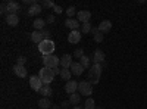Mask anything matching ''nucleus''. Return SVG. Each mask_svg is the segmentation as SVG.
<instances>
[{
	"instance_id": "nucleus-37",
	"label": "nucleus",
	"mask_w": 147,
	"mask_h": 109,
	"mask_svg": "<svg viewBox=\"0 0 147 109\" xmlns=\"http://www.w3.org/2000/svg\"><path fill=\"white\" fill-rule=\"evenodd\" d=\"M43 35H44V39H49V35H50V32H49L47 30H43Z\"/></svg>"
},
{
	"instance_id": "nucleus-7",
	"label": "nucleus",
	"mask_w": 147,
	"mask_h": 109,
	"mask_svg": "<svg viewBox=\"0 0 147 109\" xmlns=\"http://www.w3.org/2000/svg\"><path fill=\"white\" fill-rule=\"evenodd\" d=\"M65 25H66V28H69L71 31H77V30L80 28V21H78V19H74V18H68V19L65 21Z\"/></svg>"
},
{
	"instance_id": "nucleus-8",
	"label": "nucleus",
	"mask_w": 147,
	"mask_h": 109,
	"mask_svg": "<svg viewBox=\"0 0 147 109\" xmlns=\"http://www.w3.org/2000/svg\"><path fill=\"white\" fill-rule=\"evenodd\" d=\"M80 40H81V32H80V30H77V31H71V32H69V35H68V41H69L71 44H77V43H80Z\"/></svg>"
},
{
	"instance_id": "nucleus-12",
	"label": "nucleus",
	"mask_w": 147,
	"mask_h": 109,
	"mask_svg": "<svg viewBox=\"0 0 147 109\" xmlns=\"http://www.w3.org/2000/svg\"><path fill=\"white\" fill-rule=\"evenodd\" d=\"M72 56L71 55H63L62 58H60V66L65 68V69H69L71 65H72Z\"/></svg>"
},
{
	"instance_id": "nucleus-2",
	"label": "nucleus",
	"mask_w": 147,
	"mask_h": 109,
	"mask_svg": "<svg viewBox=\"0 0 147 109\" xmlns=\"http://www.w3.org/2000/svg\"><path fill=\"white\" fill-rule=\"evenodd\" d=\"M55 43L50 40V39H46V40H43L40 44H38V50H40V53L43 55V56H47V55H53V52H55Z\"/></svg>"
},
{
	"instance_id": "nucleus-5",
	"label": "nucleus",
	"mask_w": 147,
	"mask_h": 109,
	"mask_svg": "<svg viewBox=\"0 0 147 109\" xmlns=\"http://www.w3.org/2000/svg\"><path fill=\"white\" fill-rule=\"evenodd\" d=\"M78 90H80V94L90 96V94H93V84L88 81H81V83H78Z\"/></svg>"
},
{
	"instance_id": "nucleus-23",
	"label": "nucleus",
	"mask_w": 147,
	"mask_h": 109,
	"mask_svg": "<svg viewBox=\"0 0 147 109\" xmlns=\"http://www.w3.org/2000/svg\"><path fill=\"white\" fill-rule=\"evenodd\" d=\"M80 100H81V94L80 93H74V94H69V103L71 105H80Z\"/></svg>"
},
{
	"instance_id": "nucleus-6",
	"label": "nucleus",
	"mask_w": 147,
	"mask_h": 109,
	"mask_svg": "<svg viewBox=\"0 0 147 109\" xmlns=\"http://www.w3.org/2000/svg\"><path fill=\"white\" fill-rule=\"evenodd\" d=\"M43 86H44V84H43V81H41V78H40L38 75H32V77L30 78V87H31L34 91H40Z\"/></svg>"
},
{
	"instance_id": "nucleus-10",
	"label": "nucleus",
	"mask_w": 147,
	"mask_h": 109,
	"mask_svg": "<svg viewBox=\"0 0 147 109\" xmlns=\"http://www.w3.org/2000/svg\"><path fill=\"white\" fill-rule=\"evenodd\" d=\"M77 90H78V83L77 81H68L66 83V86H65V91L68 93V94H74V93H77Z\"/></svg>"
},
{
	"instance_id": "nucleus-41",
	"label": "nucleus",
	"mask_w": 147,
	"mask_h": 109,
	"mask_svg": "<svg viewBox=\"0 0 147 109\" xmlns=\"http://www.w3.org/2000/svg\"><path fill=\"white\" fill-rule=\"evenodd\" d=\"M96 109H103V108H96Z\"/></svg>"
},
{
	"instance_id": "nucleus-13",
	"label": "nucleus",
	"mask_w": 147,
	"mask_h": 109,
	"mask_svg": "<svg viewBox=\"0 0 147 109\" xmlns=\"http://www.w3.org/2000/svg\"><path fill=\"white\" fill-rule=\"evenodd\" d=\"M13 72H15V75L19 77V78H25L27 74H28V71L25 66H21V65H15L13 66Z\"/></svg>"
},
{
	"instance_id": "nucleus-40",
	"label": "nucleus",
	"mask_w": 147,
	"mask_h": 109,
	"mask_svg": "<svg viewBox=\"0 0 147 109\" xmlns=\"http://www.w3.org/2000/svg\"><path fill=\"white\" fill-rule=\"evenodd\" d=\"M72 109H84V108H81V106H74Z\"/></svg>"
},
{
	"instance_id": "nucleus-14",
	"label": "nucleus",
	"mask_w": 147,
	"mask_h": 109,
	"mask_svg": "<svg viewBox=\"0 0 147 109\" xmlns=\"http://www.w3.org/2000/svg\"><path fill=\"white\" fill-rule=\"evenodd\" d=\"M69 69H71V72H72L74 75H81L82 72H84V69H85V68H84L80 62H74V64L71 65V68H69Z\"/></svg>"
},
{
	"instance_id": "nucleus-28",
	"label": "nucleus",
	"mask_w": 147,
	"mask_h": 109,
	"mask_svg": "<svg viewBox=\"0 0 147 109\" xmlns=\"http://www.w3.org/2000/svg\"><path fill=\"white\" fill-rule=\"evenodd\" d=\"M41 6H43L44 9H50V7H55L56 5L52 2V0H43V2H41Z\"/></svg>"
},
{
	"instance_id": "nucleus-20",
	"label": "nucleus",
	"mask_w": 147,
	"mask_h": 109,
	"mask_svg": "<svg viewBox=\"0 0 147 109\" xmlns=\"http://www.w3.org/2000/svg\"><path fill=\"white\" fill-rule=\"evenodd\" d=\"M32 25H34L35 31H43L44 30V25H46V21L41 19V18H37V19H34Z\"/></svg>"
},
{
	"instance_id": "nucleus-18",
	"label": "nucleus",
	"mask_w": 147,
	"mask_h": 109,
	"mask_svg": "<svg viewBox=\"0 0 147 109\" xmlns=\"http://www.w3.org/2000/svg\"><path fill=\"white\" fill-rule=\"evenodd\" d=\"M41 10H43V6L41 5H38V3H35V5H32V6H30V9H28V15H34V16H37V15H40L41 14Z\"/></svg>"
},
{
	"instance_id": "nucleus-22",
	"label": "nucleus",
	"mask_w": 147,
	"mask_h": 109,
	"mask_svg": "<svg viewBox=\"0 0 147 109\" xmlns=\"http://www.w3.org/2000/svg\"><path fill=\"white\" fill-rule=\"evenodd\" d=\"M80 64L85 68V69H90L91 68V58H88V56H82L81 59H80Z\"/></svg>"
},
{
	"instance_id": "nucleus-27",
	"label": "nucleus",
	"mask_w": 147,
	"mask_h": 109,
	"mask_svg": "<svg viewBox=\"0 0 147 109\" xmlns=\"http://www.w3.org/2000/svg\"><path fill=\"white\" fill-rule=\"evenodd\" d=\"M91 24L90 22H85V24H82V27H81V32H84V34H87V32H91Z\"/></svg>"
},
{
	"instance_id": "nucleus-32",
	"label": "nucleus",
	"mask_w": 147,
	"mask_h": 109,
	"mask_svg": "<svg viewBox=\"0 0 147 109\" xmlns=\"http://www.w3.org/2000/svg\"><path fill=\"white\" fill-rule=\"evenodd\" d=\"M74 56H75L77 59H81V58L84 56V50H82V49H77L75 52H74Z\"/></svg>"
},
{
	"instance_id": "nucleus-36",
	"label": "nucleus",
	"mask_w": 147,
	"mask_h": 109,
	"mask_svg": "<svg viewBox=\"0 0 147 109\" xmlns=\"http://www.w3.org/2000/svg\"><path fill=\"white\" fill-rule=\"evenodd\" d=\"M100 31H99V27H94V28H91V34L93 35H96V34H99Z\"/></svg>"
},
{
	"instance_id": "nucleus-31",
	"label": "nucleus",
	"mask_w": 147,
	"mask_h": 109,
	"mask_svg": "<svg viewBox=\"0 0 147 109\" xmlns=\"http://www.w3.org/2000/svg\"><path fill=\"white\" fill-rule=\"evenodd\" d=\"M103 37H105V35H103V32L96 34V35H94V41H96V43H102V41H103Z\"/></svg>"
},
{
	"instance_id": "nucleus-30",
	"label": "nucleus",
	"mask_w": 147,
	"mask_h": 109,
	"mask_svg": "<svg viewBox=\"0 0 147 109\" xmlns=\"http://www.w3.org/2000/svg\"><path fill=\"white\" fill-rule=\"evenodd\" d=\"M25 62H27V58H25V56H19V58H18V60H16V65L25 66Z\"/></svg>"
},
{
	"instance_id": "nucleus-15",
	"label": "nucleus",
	"mask_w": 147,
	"mask_h": 109,
	"mask_svg": "<svg viewBox=\"0 0 147 109\" xmlns=\"http://www.w3.org/2000/svg\"><path fill=\"white\" fill-rule=\"evenodd\" d=\"M19 9H21V5L18 2H13V0L7 2V15L9 14H16V12H19Z\"/></svg>"
},
{
	"instance_id": "nucleus-39",
	"label": "nucleus",
	"mask_w": 147,
	"mask_h": 109,
	"mask_svg": "<svg viewBox=\"0 0 147 109\" xmlns=\"http://www.w3.org/2000/svg\"><path fill=\"white\" fill-rule=\"evenodd\" d=\"M62 106H57V105H55V106H52V109H60Z\"/></svg>"
},
{
	"instance_id": "nucleus-38",
	"label": "nucleus",
	"mask_w": 147,
	"mask_h": 109,
	"mask_svg": "<svg viewBox=\"0 0 147 109\" xmlns=\"http://www.w3.org/2000/svg\"><path fill=\"white\" fill-rule=\"evenodd\" d=\"M68 105H71L69 100H68V102H62V108H68Z\"/></svg>"
},
{
	"instance_id": "nucleus-3",
	"label": "nucleus",
	"mask_w": 147,
	"mask_h": 109,
	"mask_svg": "<svg viewBox=\"0 0 147 109\" xmlns=\"http://www.w3.org/2000/svg\"><path fill=\"white\" fill-rule=\"evenodd\" d=\"M102 71H103L102 64H93V66L90 68V72H88V77H90L91 84H97V83L100 81Z\"/></svg>"
},
{
	"instance_id": "nucleus-17",
	"label": "nucleus",
	"mask_w": 147,
	"mask_h": 109,
	"mask_svg": "<svg viewBox=\"0 0 147 109\" xmlns=\"http://www.w3.org/2000/svg\"><path fill=\"white\" fill-rule=\"evenodd\" d=\"M31 40H32V43H37V44H40L43 40H46L44 35H43V31H32Z\"/></svg>"
},
{
	"instance_id": "nucleus-34",
	"label": "nucleus",
	"mask_w": 147,
	"mask_h": 109,
	"mask_svg": "<svg viewBox=\"0 0 147 109\" xmlns=\"http://www.w3.org/2000/svg\"><path fill=\"white\" fill-rule=\"evenodd\" d=\"M53 12H56V14L59 15V14H62V12H63V9L60 7V6H57V5H56V6L53 7Z\"/></svg>"
},
{
	"instance_id": "nucleus-26",
	"label": "nucleus",
	"mask_w": 147,
	"mask_h": 109,
	"mask_svg": "<svg viewBox=\"0 0 147 109\" xmlns=\"http://www.w3.org/2000/svg\"><path fill=\"white\" fill-rule=\"evenodd\" d=\"M94 105H96V103H94V99H93V97H88L87 100H85V106H84V109H96Z\"/></svg>"
},
{
	"instance_id": "nucleus-16",
	"label": "nucleus",
	"mask_w": 147,
	"mask_h": 109,
	"mask_svg": "<svg viewBox=\"0 0 147 109\" xmlns=\"http://www.w3.org/2000/svg\"><path fill=\"white\" fill-rule=\"evenodd\" d=\"M6 22L9 24L10 27H16V25H18V22H19V16H18V14H9V15L6 16Z\"/></svg>"
},
{
	"instance_id": "nucleus-33",
	"label": "nucleus",
	"mask_w": 147,
	"mask_h": 109,
	"mask_svg": "<svg viewBox=\"0 0 147 109\" xmlns=\"http://www.w3.org/2000/svg\"><path fill=\"white\" fill-rule=\"evenodd\" d=\"M0 10H2V14H7V3H2V6H0Z\"/></svg>"
},
{
	"instance_id": "nucleus-29",
	"label": "nucleus",
	"mask_w": 147,
	"mask_h": 109,
	"mask_svg": "<svg viewBox=\"0 0 147 109\" xmlns=\"http://www.w3.org/2000/svg\"><path fill=\"white\" fill-rule=\"evenodd\" d=\"M75 14H78L77 9H75V6H69V7H68V10H66V15H68V18H72Z\"/></svg>"
},
{
	"instance_id": "nucleus-19",
	"label": "nucleus",
	"mask_w": 147,
	"mask_h": 109,
	"mask_svg": "<svg viewBox=\"0 0 147 109\" xmlns=\"http://www.w3.org/2000/svg\"><path fill=\"white\" fill-rule=\"evenodd\" d=\"M103 60H105V53L97 49L94 52V55H93V64H102Z\"/></svg>"
},
{
	"instance_id": "nucleus-11",
	"label": "nucleus",
	"mask_w": 147,
	"mask_h": 109,
	"mask_svg": "<svg viewBox=\"0 0 147 109\" xmlns=\"http://www.w3.org/2000/svg\"><path fill=\"white\" fill-rule=\"evenodd\" d=\"M110 30H112V22H110L109 19H103L100 24H99V31L100 32H109Z\"/></svg>"
},
{
	"instance_id": "nucleus-24",
	"label": "nucleus",
	"mask_w": 147,
	"mask_h": 109,
	"mask_svg": "<svg viewBox=\"0 0 147 109\" xmlns=\"http://www.w3.org/2000/svg\"><path fill=\"white\" fill-rule=\"evenodd\" d=\"M60 77H62V80H65V81H71V77H72L71 69L62 68V69H60Z\"/></svg>"
},
{
	"instance_id": "nucleus-9",
	"label": "nucleus",
	"mask_w": 147,
	"mask_h": 109,
	"mask_svg": "<svg viewBox=\"0 0 147 109\" xmlns=\"http://www.w3.org/2000/svg\"><path fill=\"white\" fill-rule=\"evenodd\" d=\"M77 18L80 22L85 24V22H90V18H91V12L88 10H80L78 14H77Z\"/></svg>"
},
{
	"instance_id": "nucleus-1",
	"label": "nucleus",
	"mask_w": 147,
	"mask_h": 109,
	"mask_svg": "<svg viewBox=\"0 0 147 109\" xmlns=\"http://www.w3.org/2000/svg\"><path fill=\"white\" fill-rule=\"evenodd\" d=\"M55 75H56L55 69L46 68V66H43V68L38 71V77L41 78V81H43V84H44V86H50V83L53 81Z\"/></svg>"
},
{
	"instance_id": "nucleus-35",
	"label": "nucleus",
	"mask_w": 147,
	"mask_h": 109,
	"mask_svg": "<svg viewBox=\"0 0 147 109\" xmlns=\"http://www.w3.org/2000/svg\"><path fill=\"white\" fill-rule=\"evenodd\" d=\"M55 22V16L53 15H49L47 19H46V24H53Z\"/></svg>"
},
{
	"instance_id": "nucleus-21",
	"label": "nucleus",
	"mask_w": 147,
	"mask_h": 109,
	"mask_svg": "<svg viewBox=\"0 0 147 109\" xmlns=\"http://www.w3.org/2000/svg\"><path fill=\"white\" fill-rule=\"evenodd\" d=\"M38 106L41 109H49V108H52V102H50V99H49V97H41L38 100Z\"/></svg>"
},
{
	"instance_id": "nucleus-4",
	"label": "nucleus",
	"mask_w": 147,
	"mask_h": 109,
	"mask_svg": "<svg viewBox=\"0 0 147 109\" xmlns=\"http://www.w3.org/2000/svg\"><path fill=\"white\" fill-rule=\"evenodd\" d=\"M43 64H44L46 68L57 69V66L60 65V58H57L56 55H47V56H43Z\"/></svg>"
},
{
	"instance_id": "nucleus-25",
	"label": "nucleus",
	"mask_w": 147,
	"mask_h": 109,
	"mask_svg": "<svg viewBox=\"0 0 147 109\" xmlns=\"http://www.w3.org/2000/svg\"><path fill=\"white\" fill-rule=\"evenodd\" d=\"M52 93H53V90H52L50 86H43L41 90H40V94H43L44 97H49V96H52Z\"/></svg>"
}]
</instances>
